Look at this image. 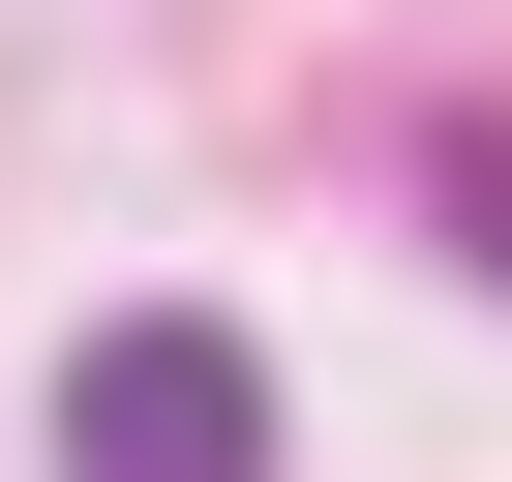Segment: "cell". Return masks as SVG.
Returning <instances> with one entry per match:
<instances>
[{"mask_svg":"<svg viewBox=\"0 0 512 482\" xmlns=\"http://www.w3.org/2000/svg\"><path fill=\"white\" fill-rule=\"evenodd\" d=\"M61 452H91V482H272V362L181 332V302H121V332L61 362Z\"/></svg>","mask_w":512,"mask_h":482,"instance_id":"cell-1","label":"cell"},{"mask_svg":"<svg viewBox=\"0 0 512 482\" xmlns=\"http://www.w3.org/2000/svg\"><path fill=\"white\" fill-rule=\"evenodd\" d=\"M422 211H452L482 272H512V121H422Z\"/></svg>","mask_w":512,"mask_h":482,"instance_id":"cell-2","label":"cell"}]
</instances>
